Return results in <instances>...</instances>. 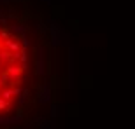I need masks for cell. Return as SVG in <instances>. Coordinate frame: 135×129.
<instances>
[{"instance_id":"cell-1","label":"cell","mask_w":135,"mask_h":129,"mask_svg":"<svg viewBox=\"0 0 135 129\" xmlns=\"http://www.w3.org/2000/svg\"><path fill=\"white\" fill-rule=\"evenodd\" d=\"M25 70L26 54L20 49V39L0 25V115L18 105Z\"/></svg>"}]
</instances>
